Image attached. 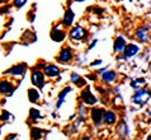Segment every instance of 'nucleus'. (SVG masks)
<instances>
[{
	"label": "nucleus",
	"instance_id": "1a4fd4ad",
	"mask_svg": "<svg viewBox=\"0 0 151 140\" xmlns=\"http://www.w3.org/2000/svg\"><path fill=\"white\" fill-rule=\"evenodd\" d=\"M126 47V41L122 36L117 37V40L114 41V45H113V50L114 52H123V50Z\"/></svg>",
	"mask_w": 151,
	"mask_h": 140
},
{
	"label": "nucleus",
	"instance_id": "393cba45",
	"mask_svg": "<svg viewBox=\"0 0 151 140\" xmlns=\"http://www.w3.org/2000/svg\"><path fill=\"white\" fill-rule=\"evenodd\" d=\"M9 117H10V113H9V112H6V111H4V115L1 116L3 120H6V118H9Z\"/></svg>",
	"mask_w": 151,
	"mask_h": 140
},
{
	"label": "nucleus",
	"instance_id": "7ed1b4c3",
	"mask_svg": "<svg viewBox=\"0 0 151 140\" xmlns=\"http://www.w3.org/2000/svg\"><path fill=\"white\" fill-rule=\"evenodd\" d=\"M85 37H86V32L84 31V28L80 27V25H76V27H74L70 31V38H73V40L80 41V40H84Z\"/></svg>",
	"mask_w": 151,
	"mask_h": 140
},
{
	"label": "nucleus",
	"instance_id": "9b49d317",
	"mask_svg": "<svg viewBox=\"0 0 151 140\" xmlns=\"http://www.w3.org/2000/svg\"><path fill=\"white\" fill-rule=\"evenodd\" d=\"M73 91L70 87H66V88H64L62 89V92H60V94H58V99H57V103H56V108L58 110L62 106V103L65 102V97L69 94V93Z\"/></svg>",
	"mask_w": 151,
	"mask_h": 140
},
{
	"label": "nucleus",
	"instance_id": "412c9836",
	"mask_svg": "<svg viewBox=\"0 0 151 140\" xmlns=\"http://www.w3.org/2000/svg\"><path fill=\"white\" fill-rule=\"evenodd\" d=\"M145 83H146V79L145 78H138L136 80H133V82H131V87L132 88H138L140 86H144Z\"/></svg>",
	"mask_w": 151,
	"mask_h": 140
},
{
	"label": "nucleus",
	"instance_id": "a878e982",
	"mask_svg": "<svg viewBox=\"0 0 151 140\" xmlns=\"http://www.w3.org/2000/svg\"><path fill=\"white\" fill-rule=\"evenodd\" d=\"M96 65H102V60H95L94 62L90 64V66H96Z\"/></svg>",
	"mask_w": 151,
	"mask_h": 140
},
{
	"label": "nucleus",
	"instance_id": "0eeeda50",
	"mask_svg": "<svg viewBox=\"0 0 151 140\" xmlns=\"http://www.w3.org/2000/svg\"><path fill=\"white\" fill-rule=\"evenodd\" d=\"M65 32L62 31V29L60 27H55L51 31V38L55 42H61V41H64V38H65Z\"/></svg>",
	"mask_w": 151,
	"mask_h": 140
},
{
	"label": "nucleus",
	"instance_id": "2f4dec72",
	"mask_svg": "<svg viewBox=\"0 0 151 140\" xmlns=\"http://www.w3.org/2000/svg\"><path fill=\"white\" fill-rule=\"evenodd\" d=\"M150 10H151V9H150Z\"/></svg>",
	"mask_w": 151,
	"mask_h": 140
},
{
	"label": "nucleus",
	"instance_id": "6e6552de",
	"mask_svg": "<svg viewBox=\"0 0 151 140\" xmlns=\"http://www.w3.org/2000/svg\"><path fill=\"white\" fill-rule=\"evenodd\" d=\"M149 27H140L136 31V37L140 42H147L149 38Z\"/></svg>",
	"mask_w": 151,
	"mask_h": 140
},
{
	"label": "nucleus",
	"instance_id": "5701e85b",
	"mask_svg": "<svg viewBox=\"0 0 151 140\" xmlns=\"http://www.w3.org/2000/svg\"><path fill=\"white\" fill-rule=\"evenodd\" d=\"M29 117H31L32 120H37V118H40V117H41V113H40L38 110L31 108V111H29Z\"/></svg>",
	"mask_w": 151,
	"mask_h": 140
},
{
	"label": "nucleus",
	"instance_id": "2eb2a0df",
	"mask_svg": "<svg viewBox=\"0 0 151 140\" xmlns=\"http://www.w3.org/2000/svg\"><path fill=\"white\" fill-rule=\"evenodd\" d=\"M26 69H24V65H15L13 67H10L9 70L5 71V74H12V75H23Z\"/></svg>",
	"mask_w": 151,
	"mask_h": 140
},
{
	"label": "nucleus",
	"instance_id": "4be33fe9",
	"mask_svg": "<svg viewBox=\"0 0 151 140\" xmlns=\"http://www.w3.org/2000/svg\"><path fill=\"white\" fill-rule=\"evenodd\" d=\"M42 133H43V130H40V129H32V138L33 140H40L41 136H42Z\"/></svg>",
	"mask_w": 151,
	"mask_h": 140
},
{
	"label": "nucleus",
	"instance_id": "f3484780",
	"mask_svg": "<svg viewBox=\"0 0 151 140\" xmlns=\"http://www.w3.org/2000/svg\"><path fill=\"white\" fill-rule=\"evenodd\" d=\"M13 91H14V88L10 86L9 82H6V80L0 82V92H1L3 94H8V93H12Z\"/></svg>",
	"mask_w": 151,
	"mask_h": 140
},
{
	"label": "nucleus",
	"instance_id": "6ab92c4d",
	"mask_svg": "<svg viewBox=\"0 0 151 140\" xmlns=\"http://www.w3.org/2000/svg\"><path fill=\"white\" fill-rule=\"evenodd\" d=\"M28 98L32 103H36L40 99V92H37L36 89H29L28 91Z\"/></svg>",
	"mask_w": 151,
	"mask_h": 140
},
{
	"label": "nucleus",
	"instance_id": "ddd939ff",
	"mask_svg": "<svg viewBox=\"0 0 151 140\" xmlns=\"http://www.w3.org/2000/svg\"><path fill=\"white\" fill-rule=\"evenodd\" d=\"M103 120H104V122H106L107 125H112V124H114L116 122L117 116H116V113L113 111H106L104 115H103Z\"/></svg>",
	"mask_w": 151,
	"mask_h": 140
},
{
	"label": "nucleus",
	"instance_id": "4468645a",
	"mask_svg": "<svg viewBox=\"0 0 151 140\" xmlns=\"http://www.w3.org/2000/svg\"><path fill=\"white\" fill-rule=\"evenodd\" d=\"M103 115H104V111L100 108H94L93 111H91V118H93V121L95 122V125H99V122L102 121V118H103Z\"/></svg>",
	"mask_w": 151,
	"mask_h": 140
},
{
	"label": "nucleus",
	"instance_id": "bb28decb",
	"mask_svg": "<svg viewBox=\"0 0 151 140\" xmlns=\"http://www.w3.org/2000/svg\"><path fill=\"white\" fill-rule=\"evenodd\" d=\"M96 42H98V40H94V41H93V44H91V45L89 46V50H91V49H93V47H94V46L96 45Z\"/></svg>",
	"mask_w": 151,
	"mask_h": 140
},
{
	"label": "nucleus",
	"instance_id": "f257e3e1",
	"mask_svg": "<svg viewBox=\"0 0 151 140\" xmlns=\"http://www.w3.org/2000/svg\"><path fill=\"white\" fill-rule=\"evenodd\" d=\"M149 98H150L149 91H146V89H137L136 93L132 97V101H133V103H136V104L144 106L146 102H147Z\"/></svg>",
	"mask_w": 151,
	"mask_h": 140
},
{
	"label": "nucleus",
	"instance_id": "9d476101",
	"mask_svg": "<svg viewBox=\"0 0 151 140\" xmlns=\"http://www.w3.org/2000/svg\"><path fill=\"white\" fill-rule=\"evenodd\" d=\"M43 71H45L46 75L50 76V78H55V76H57L60 74V69L55 65H46Z\"/></svg>",
	"mask_w": 151,
	"mask_h": 140
},
{
	"label": "nucleus",
	"instance_id": "c756f323",
	"mask_svg": "<svg viewBox=\"0 0 151 140\" xmlns=\"http://www.w3.org/2000/svg\"><path fill=\"white\" fill-rule=\"evenodd\" d=\"M150 97H151V91H150Z\"/></svg>",
	"mask_w": 151,
	"mask_h": 140
},
{
	"label": "nucleus",
	"instance_id": "f8f14e48",
	"mask_svg": "<svg viewBox=\"0 0 151 140\" xmlns=\"http://www.w3.org/2000/svg\"><path fill=\"white\" fill-rule=\"evenodd\" d=\"M74 18H75V14L74 12L71 9H68L65 12V15H64V20H62V23H64V25H66V27H70L71 24H73L74 22Z\"/></svg>",
	"mask_w": 151,
	"mask_h": 140
},
{
	"label": "nucleus",
	"instance_id": "cd10ccee",
	"mask_svg": "<svg viewBox=\"0 0 151 140\" xmlns=\"http://www.w3.org/2000/svg\"><path fill=\"white\" fill-rule=\"evenodd\" d=\"M147 140H151V135H149V136H147Z\"/></svg>",
	"mask_w": 151,
	"mask_h": 140
},
{
	"label": "nucleus",
	"instance_id": "b1692460",
	"mask_svg": "<svg viewBox=\"0 0 151 140\" xmlns=\"http://www.w3.org/2000/svg\"><path fill=\"white\" fill-rule=\"evenodd\" d=\"M26 3H27V0H14V5H15V7H18V8L23 7Z\"/></svg>",
	"mask_w": 151,
	"mask_h": 140
},
{
	"label": "nucleus",
	"instance_id": "f03ea898",
	"mask_svg": "<svg viewBox=\"0 0 151 140\" xmlns=\"http://www.w3.org/2000/svg\"><path fill=\"white\" fill-rule=\"evenodd\" d=\"M32 83H33V86H36V87H38L40 89H42L43 86H45V76H43V74H42L41 71H38V70H33L32 71Z\"/></svg>",
	"mask_w": 151,
	"mask_h": 140
},
{
	"label": "nucleus",
	"instance_id": "c85d7f7f",
	"mask_svg": "<svg viewBox=\"0 0 151 140\" xmlns=\"http://www.w3.org/2000/svg\"><path fill=\"white\" fill-rule=\"evenodd\" d=\"M76 1H85V0H76Z\"/></svg>",
	"mask_w": 151,
	"mask_h": 140
},
{
	"label": "nucleus",
	"instance_id": "39448f33",
	"mask_svg": "<svg viewBox=\"0 0 151 140\" xmlns=\"http://www.w3.org/2000/svg\"><path fill=\"white\" fill-rule=\"evenodd\" d=\"M81 99H83V102L85 104H94V103H96V98L93 96V93L90 92L89 87H86L81 92Z\"/></svg>",
	"mask_w": 151,
	"mask_h": 140
},
{
	"label": "nucleus",
	"instance_id": "7c9ffc66",
	"mask_svg": "<svg viewBox=\"0 0 151 140\" xmlns=\"http://www.w3.org/2000/svg\"><path fill=\"white\" fill-rule=\"evenodd\" d=\"M129 1H131V0H129Z\"/></svg>",
	"mask_w": 151,
	"mask_h": 140
},
{
	"label": "nucleus",
	"instance_id": "a211bd4d",
	"mask_svg": "<svg viewBox=\"0 0 151 140\" xmlns=\"http://www.w3.org/2000/svg\"><path fill=\"white\" fill-rule=\"evenodd\" d=\"M71 82H73L74 84H76L78 87H84V86H86L85 79L81 78L80 75H78L76 73H73V74H71Z\"/></svg>",
	"mask_w": 151,
	"mask_h": 140
},
{
	"label": "nucleus",
	"instance_id": "dca6fc26",
	"mask_svg": "<svg viewBox=\"0 0 151 140\" xmlns=\"http://www.w3.org/2000/svg\"><path fill=\"white\" fill-rule=\"evenodd\" d=\"M117 78V74H116V71H104V73L102 74V79H103V82H106V83H112V82H114Z\"/></svg>",
	"mask_w": 151,
	"mask_h": 140
},
{
	"label": "nucleus",
	"instance_id": "423d86ee",
	"mask_svg": "<svg viewBox=\"0 0 151 140\" xmlns=\"http://www.w3.org/2000/svg\"><path fill=\"white\" fill-rule=\"evenodd\" d=\"M71 59H73V52H71V49L65 47V49L61 50V52H60V55H58L57 60L60 61V62L66 64V62H69Z\"/></svg>",
	"mask_w": 151,
	"mask_h": 140
},
{
	"label": "nucleus",
	"instance_id": "aec40b11",
	"mask_svg": "<svg viewBox=\"0 0 151 140\" xmlns=\"http://www.w3.org/2000/svg\"><path fill=\"white\" fill-rule=\"evenodd\" d=\"M118 131H119V135H122V136H128V127L126 125V122L122 121L118 126Z\"/></svg>",
	"mask_w": 151,
	"mask_h": 140
},
{
	"label": "nucleus",
	"instance_id": "20e7f679",
	"mask_svg": "<svg viewBox=\"0 0 151 140\" xmlns=\"http://www.w3.org/2000/svg\"><path fill=\"white\" fill-rule=\"evenodd\" d=\"M138 51H140V49H138V46L135 45V44H129V45H126V47L123 50V57L126 59H131L133 56H136V55L138 54Z\"/></svg>",
	"mask_w": 151,
	"mask_h": 140
}]
</instances>
